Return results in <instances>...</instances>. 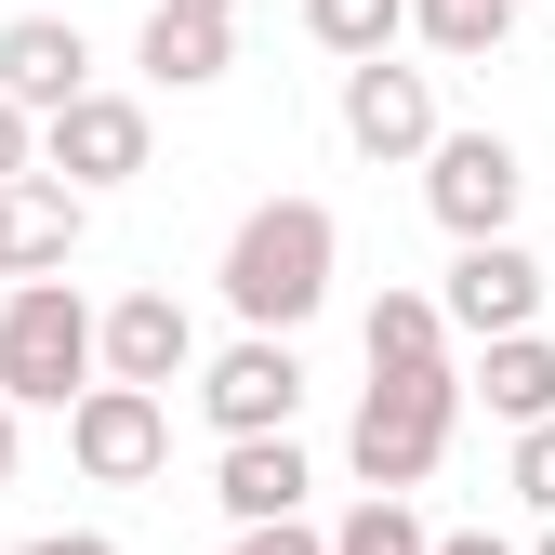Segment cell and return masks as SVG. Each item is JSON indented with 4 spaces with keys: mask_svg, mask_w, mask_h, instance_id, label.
<instances>
[{
    "mask_svg": "<svg viewBox=\"0 0 555 555\" xmlns=\"http://www.w3.org/2000/svg\"><path fill=\"white\" fill-rule=\"evenodd\" d=\"M331 264H344V225H331V198H251V212L225 225V305L238 331H305L331 305Z\"/></svg>",
    "mask_w": 555,
    "mask_h": 555,
    "instance_id": "6da1fadb",
    "label": "cell"
},
{
    "mask_svg": "<svg viewBox=\"0 0 555 555\" xmlns=\"http://www.w3.org/2000/svg\"><path fill=\"white\" fill-rule=\"evenodd\" d=\"M106 384V305L80 292V278H14L0 292V397L14 410H80Z\"/></svg>",
    "mask_w": 555,
    "mask_h": 555,
    "instance_id": "7a4b0ae2",
    "label": "cell"
},
{
    "mask_svg": "<svg viewBox=\"0 0 555 555\" xmlns=\"http://www.w3.org/2000/svg\"><path fill=\"white\" fill-rule=\"evenodd\" d=\"M450 424H463V358L450 371H371L358 424H344L358 490H424V476L450 463Z\"/></svg>",
    "mask_w": 555,
    "mask_h": 555,
    "instance_id": "3957f363",
    "label": "cell"
},
{
    "mask_svg": "<svg viewBox=\"0 0 555 555\" xmlns=\"http://www.w3.org/2000/svg\"><path fill=\"white\" fill-rule=\"evenodd\" d=\"M66 463H80L93 490H146V476L172 463V397H159V384H119V371H106L80 410H66Z\"/></svg>",
    "mask_w": 555,
    "mask_h": 555,
    "instance_id": "277c9868",
    "label": "cell"
},
{
    "mask_svg": "<svg viewBox=\"0 0 555 555\" xmlns=\"http://www.w3.org/2000/svg\"><path fill=\"white\" fill-rule=\"evenodd\" d=\"M424 212H437L450 238H516L529 159L503 146V132H437V146H424Z\"/></svg>",
    "mask_w": 555,
    "mask_h": 555,
    "instance_id": "5b68a950",
    "label": "cell"
},
{
    "mask_svg": "<svg viewBox=\"0 0 555 555\" xmlns=\"http://www.w3.org/2000/svg\"><path fill=\"white\" fill-rule=\"evenodd\" d=\"M292 410H305L292 331H238L225 358H198V424L212 437H292Z\"/></svg>",
    "mask_w": 555,
    "mask_h": 555,
    "instance_id": "8992f818",
    "label": "cell"
},
{
    "mask_svg": "<svg viewBox=\"0 0 555 555\" xmlns=\"http://www.w3.org/2000/svg\"><path fill=\"white\" fill-rule=\"evenodd\" d=\"M542 251L529 238H450V278H437V305L463 344H490V331H542Z\"/></svg>",
    "mask_w": 555,
    "mask_h": 555,
    "instance_id": "52a82bcc",
    "label": "cell"
},
{
    "mask_svg": "<svg viewBox=\"0 0 555 555\" xmlns=\"http://www.w3.org/2000/svg\"><path fill=\"white\" fill-rule=\"evenodd\" d=\"M40 159H53L66 185H93V198L132 185V172H146V93H106V80L66 93V106L40 119Z\"/></svg>",
    "mask_w": 555,
    "mask_h": 555,
    "instance_id": "ba28073f",
    "label": "cell"
},
{
    "mask_svg": "<svg viewBox=\"0 0 555 555\" xmlns=\"http://www.w3.org/2000/svg\"><path fill=\"white\" fill-rule=\"evenodd\" d=\"M344 146H358V159H424L437 146V66L358 53V66H344Z\"/></svg>",
    "mask_w": 555,
    "mask_h": 555,
    "instance_id": "9c48e42d",
    "label": "cell"
},
{
    "mask_svg": "<svg viewBox=\"0 0 555 555\" xmlns=\"http://www.w3.org/2000/svg\"><path fill=\"white\" fill-rule=\"evenodd\" d=\"M106 371H119V384H159V397L198 384V318H185L172 292H119V305H106Z\"/></svg>",
    "mask_w": 555,
    "mask_h": 555,
    "instance_id": "30bf717a",
    "label": "cell"
},
{
    "mask_svg": "<svg viewBox=\"0 0 555 555\" xmlns=\"http://www.w3.org/2000/svg\"><path fill=\"white\" fill-rule=\"evenodd\" d=\"M0 93L14 106H66V93H93V40H80V14H14L0 27Z\"/></svg>",
    "mask_w": 555,
    "mask_h": 555,
    "instance_id": "8fae6325",
    "label": "cell"
},
{
    "mask_svg": "<svg viewBox=\"0 0 555 555\" xmlns=\"http://www.w3.org/2000/svg\"><path fill=\"white\" fill-rule=\"evenodd\" d=\"M463 397L490 410L503 437H516V424H555V331H490L476 371H463Z\"/></svg>",
    "mask_w": 555,
    "mask_h": 555,
    "instance_id": "7c38bea8",
    "label": "cell"
},
{
    "mask_svg": "<svg viewBox=\"0 0 555 555\" xmlns=\"http://www.w3.org/2000/svg\"><path fill=\"white\" fill-rule=\"evenodd\" d=\"M305 490H318L305 437H225V463H212V503H225L238 529H264V516H305Z\"/></svg>",
    "mask_w": 555,
    "mask_h": 555,
    "instance_id": "4fadbf2b",
    "label": "cell"
},
{
    "mask_svg": "<svg viewBox=\"0 0 555 555\" xmlns=\"http://www.w3.org/2000/svg\"><path fill=\"white\" fill-rule=\"evenodd\" d=\"M132 66H146L159 93H212L238 66V14H172V0H146V40H132Z\"/></svg>",
    "mask_w": 555,
    "mask_h": 555,
    "instance_id": "5bb4252c",
    "label": "cell"
},
{
    "mask_svg": "<svg viewBox=\"0 0 555 555\" xmlns=\"http://www.w3.org/2000/svg\"><path fill=\"white\" fill-rule=\"evenodd\" d=\"M80 238H93V185H66L53 159L14 185V278H53V264H80Z\"/></svg>",
    "mask_w": 555,
    "mask_h": 555,
    "instance_id": "9a60e30c",
    "label": "cell"
},
{
    "mask_svg": "<svg viewBox=\"0 0 555 555\" xmlns=\"http://www.w3.org/2000/svg\"><path fill=\"white\" fill-rule=\"evenodd\" d=\"M358 344H371V371H450V344H463V331H450L437 292H384V305L358 318Z\"/></svg>",
    "mask_w": 555,
    "mask_h": 555,
    "instance_id": "2e32d148",
    "label": "cell"
},
{
    "mask_svg": "<svg viewBox=\"0 0 555 555\" xmlns=\"http://www.w3.org/2000/svg\"><path fill=\"white\" fill-rule=\"evenodd\" d=\"M305 40L344 53V66H358V53H397L410 40V0H305Z\"/></svg>",
    "mask_w": 555,
    "mask_h": 555,
    "instance_id": "e0dca14e",
    "label": "cell"
},
{
    "mask_svg": "<svg viewBox=\"0 0 555 555\" xmlns=\"http://www.w3.org/2000/svg\"><path fill=\"white\" fill-rule=\"evenodd\" d=\"M331 555H437V529L410 516V490H358V516H331Z\"/></svg>",
    "mask_w": 555,
    "mask_h": 555,
    "instance_id": "ac0fdd59",
    "label": "cell"
},
{
    "mask_svg": "<svg viewBox=\"0 0 555 555\" xmlns=\"http://www.w3.org/2000/svg\"><path fill=\"white\" fill-rule=\"evenodd\" d=\"M410 27H424L450 66H476V53H503V40H516V0H410Z\"/></svg>",
    "mask_w": 555,
    "mask_h": 555,
    "instance_id": "d6986e66",
    "label": "cell"
},
{
    "mask_svg": "<svg viewBox=\"0 0 555 555\" xmlns=\"http://www.w3.org/2000/svg\"><path fill=\"white\" fill-rule=\"evenodd\" d=\"M503 490H516L529 516H555V424H516V450H503Z\"/></svg>",
    "mask_w": 555,
    "mask_h": 555,
    "instance_id": "ffe728a7",
    "label": "cell"
},
{
    "mask_svg": "<svg viewBox=\"0 0 555 555\" xmlns=\"http://www.w3.org/2000/svg\"><path fill=\"white\" fill-rule=\"evenodd\" d=\"M27 172H40V106L0 93V185H27Z\"/></svg>",
    "mask_w": 555,
    "mask_h": 555,
    "instance_id": "44dd1931",
    "label": "cell"
},
{
    "mask_svg": "<svg viewBox=\"0 0 555 555\" xmlns=\"http://www.w3.org/2000/svg\"><path fill=\"white\" fill-rule=\"evenodd\" d=\"M225 555H331V529H305V516H264V529H238Z\"/></svg>",
    "mask_w": 555,
    "mask_h": 555,
    "instance_id": "7402d4cb",
    "label": "cell"
},
{
    "mask_svg": "<svg viewBox=\"0 0 555 555\" xmlns=\"http://www.w3.org/2000/svg\"><path fill=\"white\" fill-rule=\"evenodd\" d=\"M14 555H119L106 529H40V542H14Z\"/></svg>",
    "mask_w": 555,
    "mask_h": 555,
    "instance_id": "603a6c76",
    "label": "cell"
},
{
    "mask_svg": "<svg viewBox=\"0 0 555 555\" xmlns=\"http://www.w3.org/2000/svg\"><path fill=\"white\" fill-rule=\"evenodd\" d=\"M437 555H529V542H503V529H437Z\"/></svg>",
    "mask_w": 555,
    "mask_h": 555,
    "instance_id": "cb8c5ba5",
    "label": "cell"
},
{
    "mask_svg": "<svg viewBox=\"0 0 555 555\" xmlns=\"http://www.w3.org/2000/svg\"><path fill=\"white\" fill-rule=\"evenodd\" d=\"M0 503H14V397H0Z\"/></svg>",
    "mask_w": 555,
    "mask_h": 555,
    "instance_id": "d4e9b609",
    "label": "cell"
},
{
    "mask_svg": "<svg viewBox=\"0 0 555 555\" xmlns=\"http://www.w3.org/2000/svg\"><path fill=\"white\" fill-rule=\"evenodd\" d=\"M0 278H14V185H0Z\"/></svg>",
    "mask_w": 555,
    "mask_h": 555,
    "instance_id": "484cf974",
    "label": "cell"
},
{
    "mask_svg": "<svg viewBox=\"0 0 555 555\" xmlns=\"http://www.w3.org/2000/svg\"><path fill=\"white\" fill-rule=\"evenodd\" d=\"M172 14H238V0H172Z\"/></svg>",
    "mask_w": 555,
    "mask_h": 555,
    "instance_id": "4316f807",
    "label": "cell"
},
{
    "mask_svg": "<svg viewBox=\"0 0 555 555\" xmlns=\"http://www.w3.org/2000/svg\"><path fill=\"white\" fill-rule=\"evenodd\" d=\"M529 555H555V516H542V542H529Z\"/></svg>",
    "mask_w": 555,
    "mask_h": 555,
    "instance_id": "83f0119b",
    "label": "cell"
}]
</instances>
